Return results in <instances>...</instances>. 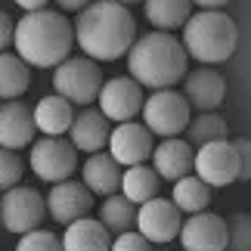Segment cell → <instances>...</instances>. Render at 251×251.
Masks as SVG:
<instances>
[{"mask_svg": "<svg viewBox=\"0 0 251 251\" xmlns=\"http://www.w3.org/2000/svg\"><path fill=\"white\" fill-rule=\"evenodd\" d=\"M75 41L93 62H115L137 41V22L130 9L115 3V0H100L78 13L75 22Z\"/></svg>", "mask_w": 251, "mask_h": 251, "instance_id": "1", "label": "cell"}, {"mask_svg": "<svg viewBox=\"0 0 251 251\" xmlns=\"http://www.w3.org/2000/svg\"><path fill=\"white\" fill-rule=\"evenodd\" d=\"M16 56L34 69H56L69 59L75 44V28L65 13L56 9H34L16 22L13 31Z\"/></svg>", "mask_w": 251, "mask_h": 251, "instance_id": "2", "label": "cell"}, {"mask_svg": "<svg viewBox=\"0 0 251 251\" xmlns=\"http://www.w3.org/2000/svg\"><path fill=\"white\" fill-rule=\"evenodd\" d=\"M186 50L168 31H149L133 41L127 50V72L140 87L149 90H174L186 78Z\"/></svg>", "mask_w": 251, "mask_h": 251, "instance_id": "3", "label": "cell"}, {"mask_svg": "<svg viewBox=\"0 0 251 251\" xmlns=\"http://www.w3.org/2000/svg\"><path fill=\"white\" fill-rule=\"evenodd\" d=\"M180 44L192 59H199L205 65H217L233 56L236 44H239V28L220 9H199L196 16L186 19Z\"/></svg>", "mask_w": 251, "mask_h": 251, "instance_id": "4", "label": "cell"}, {"mask_svg": "<svg viewBox=\"0 0 251 251\" xmlns=\"http://www.w3.org/2000/svg\"><path fill=\"white\" fill-rule=\"evenodd\" d=\"M102 84L105 78L100 72V62L87 59V56H69L62 65H56V75H53L56 96L78 105H90L93 100H100Z\"/></svg>", "mask_w": 251, "mask_h": 251, "instance_id": "5", "label": "cell"}, {"mask_svg": "<svg viewBox=\"0 0 251 251\" xmlns=\"http://www.w3.org/2000/svg\"><path fill=\"white\" fill-rule=\"evenodd\" d=\"M143 121H146L149 133H158V137H177V133L186 130L189 124V102L183 100V93L177 90H155L149 100H143Z\"/></svg>", "mask_w": 251, "mask_h": 251, "instance_id": "6", "label": "cell"}, {"mask_svg": "<svg viewBox=\"0 0 251 251\" xmlns=\"http://www.w3.org/2000/svg\"><path fill=\"white\" fill-rule=\"evenodd\" d=\"M47 214V201L37 189L31 186H13L3 192V201H0V224H3L9 233H31V229L41 226V220Z\"/></svg>", "mask_w": 251, "mask_h": 251, "instance_id": "7", "label": "cell"}, {"mask_svg": "<svg viewBox=\"0 0 251 251\" xmlns=\"http://www.w3.org/2000/svg\"><path fill=\"white\" fill-rule=\"evenodd\" d=\"M75 149L65 137H41L31 146V171L37 174L41 180L47 183H62L69 180L75 168H78V155H75Z\"/></svg>", "mask_w": 251, "mask_h": 251, "instance_id": "8", "label": "cell"}, {"mask_svg": "<svg viewBox=\"0 0 251 251\" xmlns=\"http://www.w3.org/2000/svg\"><path fill=\"white\" fill-rule=\"evenodd\" d=\"M192 168L205 186H229L239 180V158L229 140L199 146V152L192 155Z\"/></svg>", "mask_w": 251, "mask_h": 251, "instance_id": "9", "label": "cell"}, {"mask_svg": "<svg viewBox=\"0 0 251 251\" xmlns=\"http://www.w3.org/2000/svg\"><path fill=\"white\" fill-rule=\"evenodd\" d=\"M180 226H183V217L177 205L171 199H149L146 205L137 208V233L146 239L149 245H161V242H171V239L180 236Z\"/></svg>", "mask_w": 251, "mask_h": 251, "instance_id": "10", "label": "cell"}, {"mask_svg": "<svg viewBox=\"0 0 251 251\" xmlns=\"http://www.w3.org/2000/svg\"><path fill=\"white\" fill-rule=\"evenodd\" d=\"M152 149L155 146H152V133L146 130V124L124 121L118 127H112V133H109V155L121 168L146 165L152 158Z\"/></svg>", "mask_w": 251, "mask_h": 251, "instance_id": "11", "label": "cell"}, {"mask_svg": "<svg viewBox=\"0 0 251 251\" xmlns=\"http://www.w3.org/2000/svg\"><path fill=\"white\" fill-rule=\"evenodd\" d=\"M100 112L109 121H118V124L133 121L143 112V87L133 78H124V75L105 81L100 90Z\"/></svg>", "mask_w": 251, "mask_h": 251, "instance_id": "12", "label": "cell"}, {"mask_svg": "<svg viewBox=\"0 0 251 251\" xmlns=\"http://www.w3.org/2000/svg\"><path fill=\"white\" fill-rule=\"evenodd\" d=\"M47 201V211L56 224H75V220L87 217L93 211V192L78 180H62V183H53L50 186V196L44 199Z\"/></svg>", "mask_w": 251, "mask_h": 251, "instance_id": "13", "label": "cell"}, {"mask_svg": "<svg viewBox=\"0 0 251 251\" xmlns=\"http://www.w3.org/2000/svg\"><path fill=\"white\" fill-rule=\"evenodd\" d=\"M180 242L183 251H226V224L224 217L201 211V214H189L180 226Z\"/></svg>", "mask_w": 251, "mask_h": 251, "instance_id": "14", "label": "cell"}, {"mask_svg": "<svg viewBox=\"0 0 251 251\" xmlns=\"http://www.w3.org/2000/svg\"><path fill=\"white\" fill-rule=\"evenodd\" d=\"M226 96V81L224 75H217L214 69H196L183 78V100L189 102V109L196 105L199 112H214Z\"/></svg>", "mask_w": 251, "mask_h": 251, "instance_id": "15", "label": "cell"}, {"mask_svg": "<svg viewBox=\"0 0 251 251\" xmlns=\"http://www.w3.org/2000/svg\"><path fill=\"white\" fill-rule=\"evenodd\" d=\"M109 133H112V124L102 112L96 109H84L81 115H75L72 127H69V143L78 152H102L109 146Z\"/></svg>", "mask_w": 251, "mask_h": 251, "instance_id": "16", "label": "cell"}, {"mask_svg": "<svg viewBox=\"0 0 251 251\" xmlns=\"http://www.w3.org/2000/svg\"><path fill=\"white\" fill-rule=\"evenodd\" d=\"M34 115L22 102H6L0 105V149H22L34 140Z\"/></svg>", "mask_w": 251, "mask_h": 251, "instance_id": "17", "label": "cell"}, {"mask_svg": "<svg viewBox=\"0 0 251 251\" xmlns=\"http://www.w3.org/2000/svg\"><path fill=\"white\" fill-rule=\"evenodd\" d=\"M192 146L180 137H171V140H161L155 149H152V171L158 174L161 180H174L177 183L180 177H186L192 171Z\"/></svg>", "mask_w": 251, "mask_h": 251, "instance_id": "18", "label": "cell"}, {"mask_svg": "<svg viewBox=\"0 0 251 251\" xmlns=\"http://www.w3.org/2000/svg\"><path fill=\"white\" fill-rule=\"evenodd\" d=\"M84 186L93 196H115L121 186V165L109 152H93L84 161Z\"/></svg>", "mask_w": 251, "mask_h": 251, "instance_id": "19", "label": "cell"}, {"mask_svg": "<svg viewBox=\"0 0 251 251\" xmlns=\"http://www.w3.org/2000/svg\"><path fill=\"white\" fill-rule=\"evenodd\" d=\"M34 115V127L44 133V137H62L69 133L72 121H75V112H72V102L62 100V96H44L41 102L31 109Z\"/></svg>", "mask_w": 251, "mask_h": 251, "instance_id": "20", "label": "cell"}, {"mask_svg": "<svg viewBox=\"0 0 251 251\" xmlns=\"http://www.w3.org/2000/svg\"><path fill=\"white\" fill-rule=\"evenodd\" d=\"M109 248H112L109 229L93 217H81L69 224L62 236V251H109Z\"/></svg>", "mask_w": 251, "mask_h": 251, "instance_id": "21", "label": "cell"}, {"mask_svg": "<svg viewBox=\"0 0 251 251\" xmlns=\"http://www.w3.org/2000/svg\"><path fill=\"white\" fill-rule=\"evenodd\" d=\"M121 196L133 201V205H146L149 199L158 196L161 189V177L149 165H133V168H124L121 174Z\"/></svg>", "mask_w": 251, "mask_h": 251, "instance_id": "22", "label": "cell"}, {"mask_svg": "<svg viewBox=\"0 0 251 251\" xmlns=\"http://www.w3.org/2000/svg\"><path fill=\"white\" fill-rule=\"evenodd\" d=\"M146 19L158 31H174L192 16V0H146Z\"/></svg>", "mask_w": 251, "mask_h": 251, "instance_id": "23", "label": "cell"}, {"mask_svg": "<svg viewBox=\"0 0 251 251\" xmlns=\"http://www.w3.org/2000/svg\"><path fill=\"white\" fill-rule=\"evenodd\" d=\"M137 208L133 201H127L124 196H105V201L100 205V224L109 233H130L137 226Z\"/></svg>", "mask_w": 251, "mask_h": 251, "instance_id": "24", "label": "cell"}, {"mask_svg": "<svg viewBox=\"0 0 251 251\" xmlns=\"http://www.w3.org/2000/svg\"><path fill=\"white\" fill-rule=\"evenodd\" d=\"M171 201L177 205V211L201 214V211H208V205H211V186H205L199 177L186 174V177H180L174 183V199Z\"/></svg>", "mask_w": 251, "mask_h": 251, "instance_id": "25", "label": "cell"}, {"mask_svg": "<svg viewBox=\"0 0 251 251\" xmlns=\"http://www.w3.org/2000/svg\"><path fill=\"white\" fill-rule=\"evenodd\" d=\"M28 84H31V72L28 65L19 59V56H9V53H0V100H19Z\"/></svg>", "mask_w": 251, "mask_h": 251, "instance_id": "26", "label": "cell"}, {"mask_svg": "<svg viewBox=\"0 0 251 251\" xmlns=\"http://www.w3.org/2000/svg\"><path fill=\"white\" fill-rule=\"evenodd\" d=\"M186 143L189 146H208V143H220L229 137L226 121L217 112H199V118H189L186 124Z\"/></svg>", "mask_w": 251, "mask_h": 251, "instance_id": "27", "label": "cell"}, {"mask_svg": "<svg viewBox=\"0 0 251 251\" xmlns=\"http://www.w3.org/2000/svg\"><path fill=\"white\" fill-rule=\"evenodd\" d=\"M226 251H251V214H233L226 220Z\"/></svg>", "mask_w": 251, "mask_h": 251, "instance_id": "28", "label": "cell"}, {"mask_svg": "<svg viewBox=\"0 0 251 251\" xmlns=\"http://www.w3.org/2000/svg\"><path fill=\"white\" fill-rule=\"evenodd\" d=\"M16 251H62V239L53 236L50 229H31L19 239Z\"/></svg>", "mask_w": 251, "mask_h": 251, "instance_id": "29", "label": "cell"}, {"mask_svg": "<svg viewBox=\"0 0 251 251\" xmlns=\"http://www.w3.org/2000/svg\"><path fill=\"white\" fill-rule=\"evenodd\" d=\"M22 171H25V165H22V158H19L13 149H0V189L6 192V189L19 186Z\"/></svg>", "mask_w": 251, "mask_h": 251, "instance_id": "30", "label": "cell"}, {"mask_svg": "<svg viewBox=\"0 0 251 251\" xmlns=\"http://www.w3.org/2000/svg\"><path fill=\"white\" fill-rule=\"evenodd\" d=\"M109 251H152V245L137 233V229H130V233H121L118 239H112Z\"/></svg>", "mask_w": 251, "mask_h": 251, "instance_id": "31", "label": "cell"}, {"mask_svg": "<svg viewBox=\"0 0 251 251\" xmlns=\"http://www.w3.org/2000/svg\"><path fill=\"white\" fill-rule=\"evenodd\" d=\"M233 149L239 158V180H251V140L248 137L233 140Z\"/></svg>", "mask_w": 251, "mask_h": 251, "instance_id": "32", "label": "cell"}, {"mask_svg": "<svg viewBox=\"0 0 251 251\" xmlns=\"http://www.w3.org/2000/svg\"><path fill=\"white\" fill-rule=\"evenodd\" d=\"M13 31H16L13 19H9V13H3V9H0V53H3L9 44H13Z\"/></svg>", "mask_w": 251, "mask_h": 251, "instance_id": "33", "label": "cell"}, {"mask_svg": "<svg viewBox=\"0 0 251 251\" xmlns=\"http://www.w3.org/2000/svg\"><path fill=\"white\" fill-rule=\"evenodd\" d=\"M56 6H59L62 13H75V9L81 13L84 6H90V0H56Z\"/></svg>", "mask_w": 251, "mask_h": 251, "instance_id": "34", "label": "cell"}, {"mask_svg": "<svg viewBox=\"0 0 251 251\" xmlns=\"http://www.w3.org/2000/svg\"><path fill=\"white\" fill-rule=\"evenodd\" d=\"M19 6L25 9V13H34V9H44L47 3H50V0H16Z\"/></svg>", "mask_w": 251, "mask_h": 251, "instance_id": "35", "label": "cell"}, {"mask_svg": "<svg viewBox=\"0 0 251 251\" xmlns=\"http://www.w3.org/2000/svg\"><path fill=\"white\" fill-rule=\"evenodd\" d=\"M192 3H199V6H205V9H217V6H224L226 0H192Z\"/></svg>", "mask_w": 251, "mask_h": 251, "instance_id": "36", "label": "cell"}, {"mask_svg": "<svg viewBox=\"0 0 251 251\" xmlns=\"http://www.w3.org/2000/svg\"><path fill=\"white\" fill-rule=\"evenodd\" d=\"M115 3H121V6H124V3H137V0H115Z\"/></svg>", "mask_w": 251, "mask_h": 251, "instance_id": "37", "label": "cell"}]
</instances>
